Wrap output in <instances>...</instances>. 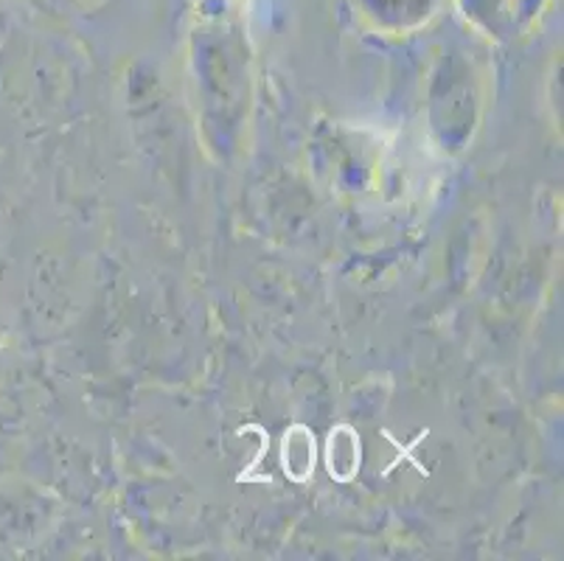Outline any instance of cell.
<instances>
[{
	"instance_id": "cell-1",
	"label": "cell",
	"mask_w": 564,
	"mask_h": 561,
	"mask_svg": "<svg viewBox=\"0 0 564 561\" xmlns=\"http://www.w3.org/2000/svg\"><path fill=\"white\" fill-rule=\"evenodd\" d=\"M357 466H360V444H357V439L348 444V450L343 446V439H340V430L332 432V441H329V472L335 477H340V481H348V477L357 472Z\"/></svg>"
},
{
	"instance_id": "cell-2",
	"label": "cell",
	"mask_w": 564,
	"mask_h": 561,
	"mask_svg": "<svg viewBox=\"0 0 564 561\" xmlns=\"http://www.w3.org/2000/svg\"><path fill=\"white\" fill-rule=\"evenodd\" d=\"M312 463H315V444H312V439H306L304 450H301L299 439H292L290 432H286V441H284L286 475H292L295 481H304V477L310 475Z\"/></svg>"
}]
</instances>
